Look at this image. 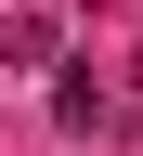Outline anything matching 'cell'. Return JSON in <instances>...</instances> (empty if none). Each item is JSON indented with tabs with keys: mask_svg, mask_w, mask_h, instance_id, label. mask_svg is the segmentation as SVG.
I'll return each mask as SVG.
<instances>
[{
	"mask_svg": "<svg viewBox=\"0 0 143 156\" xmlns=\"http://www.w3.org/2000/svg\"><path fill=\"white\" fill-rule=\"evenodd\" d=\"M52 117H65V130H104V91H91V65H65V78H52Z\"/></svg>",
	"mask_w": 143,
	"mask_h": 156,
	"instance_id": "6da1fadb",
	"label": "cell"
},
{
	"mask_svg": "<svg viewBox=\"0 0 143 156\" xmlns=\"http://www.w3.org/2000/svg\"><path fill=\"white\" fill-rule=\"evenodd\" d=\"M0 65H52V13H13L0 26Z\"/></svg>",
	"mask_w": 143,
	"mask_h": 156,
	"instance_id": "7a4b0ae2",
	"label": "cell"
}]
</instances>
